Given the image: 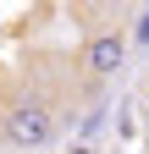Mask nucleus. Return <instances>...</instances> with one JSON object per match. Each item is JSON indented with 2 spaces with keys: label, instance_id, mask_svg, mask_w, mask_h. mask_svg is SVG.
<instances>
[{
  "label": "nucleus",
  "instance_id": "20e7f679",
  "mask_svg": "<svg viewBox=\"0 0 149 154\" xmlns=\"http://www.w3.org/2000/svg\"><path fill=\"white\" fill-rule=\"evenodd\" d=\"M116 6H144V0H116Z\"/></svg>",
  "mask_w": 149,
  "mask_h": 154
},
{
  "label": "nucleus",
  "instance_id": "39448f33",
  "mask_svg": "<svg viewBox=\"0 0 149 154\" xmlns=\"http://www.w3.org/2000/svg\"><path fill=\"white\" fill-rule=\"evenodd\" d=\"M144 105H149V83H144Z\"/></svg>",
  "mask_w": 149,
  "mask_h": 154
},
{
  "label": "nucleus",
  "instance_id": "7ed1b4c3",
  "mask_svg": "<svg viewBox=\"0 0 149 154\" xmlns=\"http://www.w3.org/2000/svg\"><path fill=\"white\" fill-rule=\"evenodd\" d=\"M127 38H133V50H149V11H138V22H133Z\"/></svg>",
  "mask_w": 149,
  "mask_h": 154
},
{
  "label": "nucleus",
  "instance_id": "f03ea898",
  "mask_svg": "<svg viewBox=\"0 0 149 154\" xmlns=\"http://www.w3.org/2000/svg\"><path fill=\"white\" fill-rule=\"evenodd\" d=\"M127 55H133L127 28H94V33H83L78 55H72V72H78L83 88H105L127 72Z\"/></svg>",
  "mask_w": 149,
  "mask_h": 154
},
{
  "label": "nucleus",
  "instance_id": "f257e3e1",
  "mask_svg": "<svg viewBox=\"0 0 149 154\" xmlns=\"http://www.w3.org/2000/svg\"><path fill=\"white\" fill-rule=\"evenodd\" d=\"M61 138V105L39 88H22L11 94V105L0 110V149H17V154H39Z\"/></svg>",
  "mask_w": 149,
  "mask_h": 154
}]
</instances>
